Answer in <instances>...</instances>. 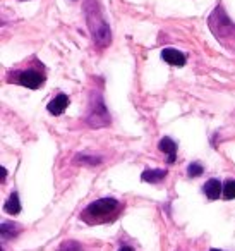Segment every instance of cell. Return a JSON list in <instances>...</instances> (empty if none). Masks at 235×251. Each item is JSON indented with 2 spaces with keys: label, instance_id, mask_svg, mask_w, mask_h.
<instances>
[{
  "label": "cell",
  "instance_id": "cell-1",
  "mask_svg": "<svg viewBox=\"0 0 235 251\" xmlns=\"http://www.w3.org/2000/svg\"><path fill=\"white\" fill-rule=\"evenodd\" d=\"M84 14H86V23L90 26L91 36H93L94 43H96L100 49L110 45L112 42V33L108 28L107 21L103 19V12H101L100 2L98 0H86L83 5Z\"/></svg>",
  "mask_w": 235,
  "mask_h": 251
},
{
  "label": "cell",
  "instance_id": "cell-2",
  "mask_svg": "<svg viewBox=\"0 0 235 251\" xmlns=\"http://www.w3.org/2000/svg\"><path fill=\"white\" fill-rule=\"evenodd\" d=\"M210 28L213 35L227 45V40H235V25L227 18L221 7H216L210 18Z\"/></svg>",
  "mask_w": 235,
  "mask_h": 251
},
{
  "label": "cell",
  "instance_id": "cell-3",
  "mask_svg": "<svg viewBox=\"0 0 235 251\" xmlns=\"http://www.w3.org/2000/svg\"><path fill=\"white\" fill-rule=\"evenodd\" d=\"M118 208V201L114 198H101L93 201L86 210H84V217H91L93 220H103L110 213H114Z\"/></svg>",
  "mask_w": 235,
  "mask_h": 251
},
{
  "label": "cell",
  "instance_id": "cell-4",
  "mask_svg": "<svg viewBox=\"0 0 235 251\" xmlns=\"http://www.w3.org/2000/svg\"><path fill=\"white\" fill-rule=\"evenodd\" d=\"M88 124L93 126V127H101V126H107L110 122L108 117V110L105 108L103 100H101L100 95H96V100L91 101V110L88 114Z\"/></svg>",
  "mask_w": 235,
  "mask_h": 251
},
{
  "label": "cell",
  "instance_id": "cell-5",
  "mask_svg": "<svg viewBox=\"0 0 235 251\" xmlns=\"http://www.w3.org/2000/svg\"><path fill=\"white\" fill-rule=\"evenodd\" d=\"M16 83H19L24 88H29V90H36L45 83V74L36 69L21 71V73H16Z\"/></svg>",
  "mask_w": 235,
  "mask_h": 251
},
{
  "label": "cell",
  "instance_id": "cell-6",
  "mask_svg": "<svg viewBox=\"0 0 235 251\" xmlns=\"http://www.w3.org/2000/svg\"><path fill=\"white\" fill-rule=\"evenodd\" d=\"M162 59L165 60L166 64H170V66H177V67L186 66V55L175 49L162 50Z\"/></svg>",
  "mask_w": 235,
  "mask_h": 251
},
{
  "label": "cell",
  "instance_id": "cell-7",
  "mask_svg": "<svg viewBox=\"0 0 235 251\" xmlns=\"http://www.w3.org/2000/svg\"><path fill=\"white\" fill-rule=\"evenodd\" d=\"M158 148L163 151V153L168 155V158H166V162H168V164H173V162H175V158H177V143L172 140V138H168V136L162 138V140H160V143H158Z\"/></svg>",
  "mask_w": 235,
  "mask_h": 251
},
{
  "label": "cell",
  "instance_id": "cell-8",
  "mask_svg": "<svg viewBox=\"0 0 235 251\" xmlns=\"http://www.w3.org/2000/svg\"><path fill=\"white\" fill-rule=\"evenodd\" d=\"M67 105H69V97L64 95V93H60V95H57V97L53 98L48 105H47V108H48V112L52 115H60L64 110H66Z\"/></svg>",
  "mask_w": 235,
  "mask_h": 251
},
{
  "label": "cell",
  "instance_id": "cell-9",
  "mask_svg": "<svg viewBox=\"0 0 235 251\" xmlns=\"http://www.w3.org/2000/svg\"><path fill=\"white\" fill-rule=\"evenodd\" d=\"M203 191L210 200H216V198H220L221 191H223V186H221V182L218 181V179H210V181L204 184Z\"/></svg>",
  "mask_w": 235,
  "mask_h": 251
},
{
  "label": "cell",
  "instance_id": "cell-10",
  "mask_svg": "<svg viewBox=\"0 0 235 251\" xmlns=\"http://www.w3.org/2000/svg\"><path fill=\"white\" fill-rule=\"evenodd\" d=\"M165 176H166L165 169H146L141 174V179L144 182H149V184H156V182L162 181Z\"/></svg>",
  "mask_w": 235,
  "mask_h": 251
},
{
  "label": "cell",
  "instance_id": "cell-11",
  "mask_svg": "<svg viewBox=\"0 0 235 251\" xmlns=\"http://www.w3.org/2000/svg\"><path fill=\"white\" fill-rule=\"evenodd\" d=\"M4 208H5V212L12 213V215H18V213L21 212V203H19L18 193L14 191L11 196H9V200H7V203L4 205Z\"/></svg>",
  "mask_w": 235,
  "mask_h": 251
},
{
  "label": "cell",
  "instance_id": "cell-12",
  "mask_svg": "<svg viewBox=\"0 0 235 251\" xmlns=\"http://www.w3.org/2000/svg\"><path fill=\"white\" fill-rule=\"evenodd\" d=\"M21 232V227L14 222H4L2 224V239H11V237H16Z\"/></svg>",
  "mask_w": 235,
  "mask_h": 251
},
{
  "label": "cell",
  "instance_id": "cell-13",
  "mask_svg": "<svg viewBox=\"0 0 235 251\" xmlns=\"http://www.w3.org/2000/svg\"><path fill=\"white\" fill-rule=\"evenodd\" d=\"M223 196H225V200L235 198V179H228L223 184Z\"/></svg>",
  "mask_w": 235,
  "mask_h": 251
},
{
  "label": "cell",
  "instance_id": "cell-14",
  "mask_svg": "<svg viewBox=\"0 0 235 251\" xmlns=\"http://www.w3.org/2000/svg\"><path fill=\"white\" fill-rule=\"evenodd\" d=\"M60 251H83V246H81L77 241H66V243L60 246Z\"/></svg>",
  "mask_w": 235,
  "mask_h": 251
},
{
  "label": "cell",
  "instance_id": "cell-15",
  "mask_svg": "<svg viewBox=\"0 0 235 251\" xmlns=\"http://www.w3.org/2000/svg\"><path fill=\"white\" fill-rule=\"evenodd\" d=\"M204 172V169H203V165H199V164H190L189 167H187V176L189 177H197V176H201Z\"/></svg>",
  "mask_w": 235,
  "mask_h": 251
},
{
  "label": "cell",
  "instance_id": "cell-16",
  "mask_svg": "<svg viewBox=\"0 0 235 251\" xmlns=\"http://www.w3.org/2000/svg\"><path fill=\"white\" fill-rule=\"evenodd\" d=\"M76 162L77 164H100L101 162V158H91V157H86V155H77V158H76Z\"/></svg>",
  "mask_w": 235,
  "mask_h": 251
},
{
  "label": "cell",
  "instance_id": "cell-17",
  "mask_svg": "<svg viewBox=\"0 0 235 251\" xmlns=\"http://www.w3.org/2000/svg\"><path fill=\"white\" fill-rule=\"evenodd\" d=\"M118 251H134V250H132L131 246H122V248H120V250H118Z\"/></svg>",
  "mask_w": 235,
  "mask_h": 251
},
{
  "label": "cell",
  "instance_id": "cell-18",
  "mask_svg": "<svg viewBox=\"0 0 235 251\" xmlns=\"http://www.w3.org/2000/svg\"><path fill=\"white\" fill-rule=\"evenodd\" d=\"M211 251H221V250H214V248H213V250H211Z\"/></svg>",
  "mask_w": 235,
  "mask_h": 251
}]
</instances>
